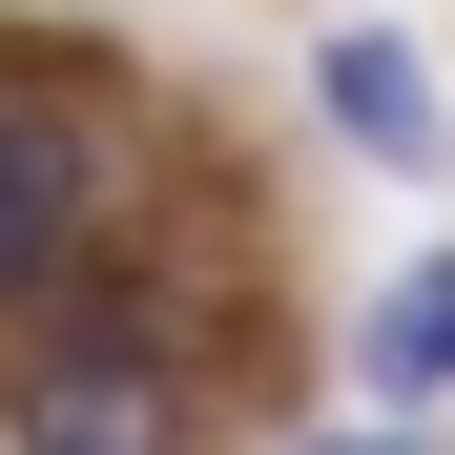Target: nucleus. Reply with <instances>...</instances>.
<instances>
[{"label":"nucleus","mask_w":455,"mask_h":455,"mask_svg":"<svg viewBox=\"0 0 455 455\" xmlns=\"http://www.w3.org/2000/svg\"><path fill=\"white\" fill-rule=\"evenodd\" d=\"M104 207H124V145L62 104V84H0V311H42Z\"/></svg>","instance_id":"f257e3e1"},{"label":"nucleus","mask_w":455,"mask_h":455,"mask_svg":"<svg viewBox=\"0 0 455 455\" xmlns=\"http://www.w3.org/2000/svg\"><path fill=\"white\" fill-rule=\"evenodd\" d=\"M21 455H187V394L145 352H62L42 394H21Z\"/></svg>","instance_id":"f03ea898"},{"label":"nucleus","mask_w":455,"mask_h":455,"mask_svg":"<svg viewBox=\"0 0 455 455\" xmlns=\"http://www.w3.org/2000/svg\"><path fill=\"white\" fill-rule=\"evenodd\" d=\"M331 124H352V166H435V145H455L394 21H352V42H331Z\"/></svg>","instance_id":"7ed1b4c3"},{"label":"nucleus","mask_w":455,"mask_h":455,"mask_svg":"<svg viewBox=\"0 0 455 455\" xmlns=\"http://www.w3.org/2000/svg\"><path fill=\"white\" fill-rule=\"evenodd\" d=\"M372 394H394V414H414V394H455V249L372 290Z\"/></svg>","instance_id":"20e7f679"}]
</instances>
